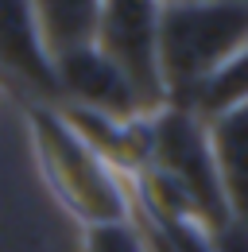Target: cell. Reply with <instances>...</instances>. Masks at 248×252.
Returning a JSON list of instances; mask_svg holds the SVG:
<instances>
[{
  "label": "cell",
  "instance_id": "cell-1",
  "mask_svg": "<svg viewBox=\"0 0 248 252\" xmlns=\"http://www.w3.org/2000/svg\"><path fill=\"white\" fill-rule=\"evenodd\" d=\"M28 132L43 183L66 206V214L90 225L132 221V194L124 175L78 132L62 105L28 101Z\"/></svg>",
  "mask_w": 248,
  "mask_h": 252
},
{
  "label": "cell",
  "instance_id": "cell-5",
  "mask_svg": "<svg viewBox=\"0 0 248 252\" xmlns=\"http://www.w3.org/2000/svg\"><path fill=\"white\" fill-rule=\"evenodd\" d=\"M51 63H55L62 105L93 113V117H105V121H117V125L148 121L144 109H140V101H136V94L113 70V63L97 51V43L78 47V51H66V55L51 59Z\"/></svg>",
  "mask_w": 248,
  "mask_h": 252
},
{
  "label": "cell",
  "instance_id": "cell-3",
  "mask_svg": "<svg viewBox=\"0 0 248 252\" xmlns=\"http://www.w3.org/2000/svg\"><path fill=\"white\" fill-rule=\"evenodd\" d=\"M144 171H152L183 202L194 225L206 233V241L229 225V210L217 187L210 136H206L202 117L186 109H163L159 117H152V156Z\"/></svg>",
  "mask_w": 248,
  "mask_h": 252
},
{
  "label": "cell",
  "instance_id": "cell-7",
  "mask_svg": "<svg viewBox=\"0 0 248 252\" xmlns=\"http://www.w3.org/2000/svg\"><path fill=\"white\" fill-rule=\"evenodd\" d=\"M217 187L229 218L248 225V101L206 121Z\"/></svg>",
  "mask_w": 248,
  "mask_h": 252
},
{
  "label": "cell",
  "instance_id": "cell-2",
  "mask_svg": "<svg viewBox=\"0 0 248 252\" xmlns=\"http://www.w3.org/2000/svg\"><path fill=\"white\" fill-rule=\"evenodd\" d=\"M248 51V4H159V70L167 109H190L225 66Z\"/></svg>",
  "mask_w": 248,
  "mask_h": 252
},
{
  "label": "cell",
  "instance_id": "cell-9",
  "mask_svg": "<svg viewBox=\"0 0 248 252\" xmlns=\"http://www.w3.org/2000/svg\"><path fill=\"white\" fill-rule=\"evenodd\" d=\"M82 252H152V245L136 221H113V225H90L82 237Z\"/></svg>",
  "mask_w": 248,
  "mask_h": 252
},
{
  "label": "cell",
  "instance_id": "cell-8",
  "mask_svg": "<svg viewBox=\"0 0 248 252\" xmlns=\"http://www.w3.org/2000/svg\"><path fill=\"white\" fill-rule=\"evenodd\" d=\"M97 16H101L97 0H47V4H35V24H39V39H43L47 55L59 59L66 51L97 43Z\"/></svg>",
  "mask_w": 248,
  "mask_h": 252
},
{
  "label": "cell",
  "instance_id": "cell-6",
  "mask_svg": "<svg viewBox=\"0 0 248 252\" xmlns=\"http://www.w3.org/2000/svg\"><path fill=\"white\" fill-rule=\"evenodd\" d=\"M0 70L24 82V90H31L35 101L62 105L55 63L39 39L35 4L28 0H0Z\"/></svg>",
  "mask_w": 248,
  "mask_h": 252
},
{
  "label": "cell",
  "instance_id": "cell-4",
  "mask_svg": "<svg viewBox=\"0 0 248 252\" xmlns=\"http://www.w3.org/2000/svg\"><path fill=\"white\" fill-rule=\"evenodd\" d=\"M97 51L136 94L144 117L167 109L159 70V4L155 0H109L97 16Z\"/></svg>",
  "mask_w": 248,
  "mask_h": 252
}]
</instances>
